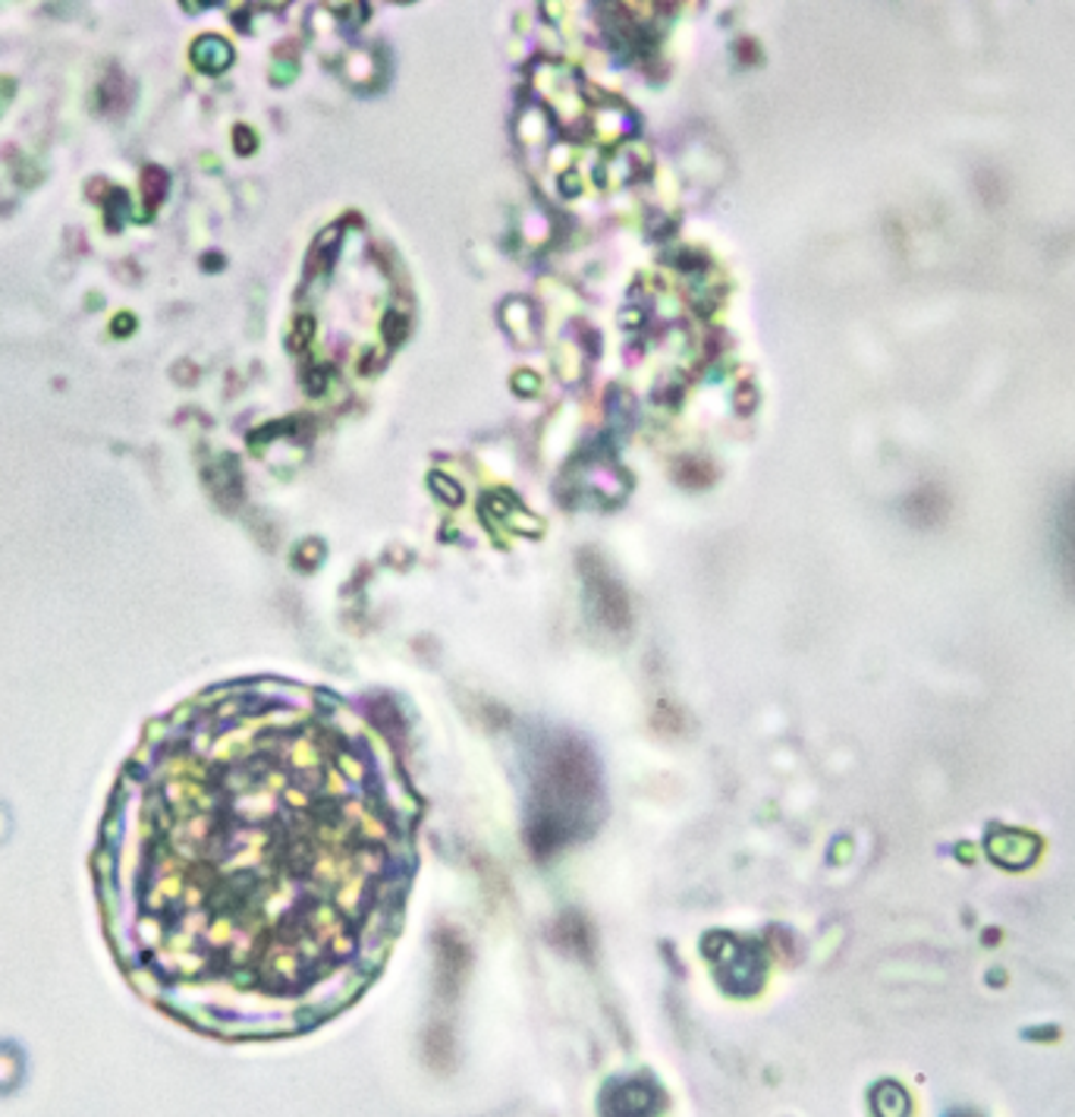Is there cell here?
Wrapping results in <instances>:
<instances>
[{
	"instance_id": "cell-2",
	"label": "cell",
	"mask_w": 1075,
	"mask_h": 1117,
	"mask_svg": "<svg viewBox=\"0 0 1075 1117\" xmlns=\"http://www.w3.org/2000/svg\"><path fill=\"white\" fill-rule=\"evenodd\" d=\"M226 60H230V48H226L224 42L205 38V42L196 45V63H199L201 70H221V67H226Z\"/></svg>"
},
{
	"instance_id": "cell-1",
	"label": "cell",
	"mask_w": 1075,
	"mask_h": 1117,
	"mask_svg": "<svg viewBox=\"0 0 1075 1117\" xmlns=\"http://www.w3.org/2000/svg\"><path fill=\"white\" fill-rule=\"evenodd\" d=\"M412 822L355 721L271 684L208 693L157 718L110 790L92 850L104 939L192 1029H302L390 951Z\"/></svg>"
}]
</instances>
